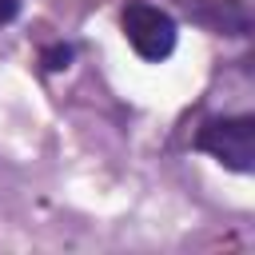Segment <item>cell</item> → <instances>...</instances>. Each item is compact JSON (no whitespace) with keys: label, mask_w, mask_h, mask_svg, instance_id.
I'll use <instances>...</instances> for the list:
<instances>
[{"label":"cell","mask_w":255,"mask_h":255,"mask_svg":"<svg viewBox=\"0 0 255 255\" xmlns=\"http://www.w3.org/2000/svg\"><path fill=\"white\" fill-rule=\"evenodd\" d=\"M120 24H124V36H128V44L135 48V56L159 64V60H167V56L175 52L179 24H175L171 12H163V8H155V4H147V0H131V4L124 8Z\"/></svg>","instance_id":"obj_2"},{"label":"cell","mask_w":255,"mask_h":255,"mask_svg":"<svg viewBox=\"0 0 255 255\" xmlns=\"http://www.w3.org/2000/svg\"><path fill=\"white\" fill-rule=\"evenodd\" d=\"M195 147L227 171H255V116H211L195 131Z\"/></svg>","instance_id":"obj_1"},{"label":"cell","mask_w":255,"mask_h":255,"mask_svg":"<svg viewBox=\"0 0 255 255\" xmlns=\"http://www.w3.org/2000/svg\"><path fill=\"white\" fill-rule=\"evenodd\" d=\"M20 8H24V0H0V28L12 24V20L20 16Z\"/></svg>","instance_id":"obj_3"},{"label":"cell","mask_w":255,"mask_h":255,"mask_svg":"<svg viewBox=\"0 0 255 255\" xmlns=\"http://www.w3.org/2000/svg\"><path fill=\"white\" fill-rule=\"evenodd\" d=\"M44 60H48V68H68V60H72V48H52Z\"/></svg>","instance_id":"obj_4"}]
</instances>
